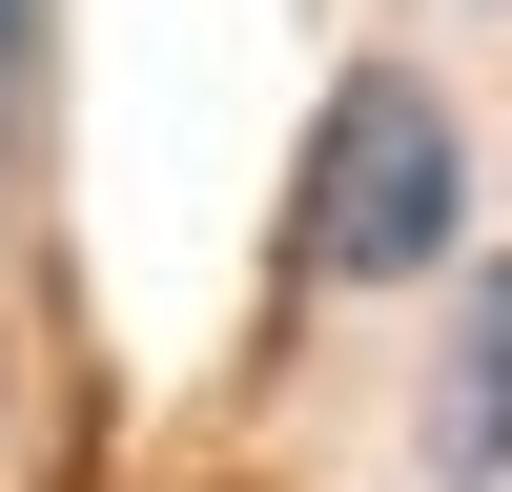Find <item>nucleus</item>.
Returning <instances> with one entry per match:
<instances>
[{
  "instance_id": "nucleus-1",
  "label": "nucleus",
  "mask_w": 512,
  "mask_h": 492,
  "mask_svg": "<svg viewBox=\"0 0 512 492\" xmlns=\"http://www.w3.org/2000/svg\"><path fill=\"white\" fill-rule=\"evenodd\" d=\"M287 246H308V287H431L451 246H472V144H451L431 82H328L308 123V185H287Z\"/></svg>"
},
{
  "instance_id": "nucleus-2",
  "label": "nucleus",
  "mask_w": 512,
  "mask_h": 492,
  "mask_svg": "<svg viewBox=\"0 0 512 492\" xmlns=\"http://www.w3.org/2000/svg\"><path fill=\"white\" fill-rule=\"evenodd\" d=\"M431 472L451 492L512 472V267H472V328H451V369H431Z\"/></svg>"
},
{
  "instance_id": "nucleus-3",
  "label": "nucleus",
  "mask_w": 512,
  "mask_h": 492,
  "mask_svg": "<svg viewBox=\"0 0 512 492\" xmlns=\"http://www.w3.org/2000/svg\"><path fill=\"white\" fill-rule=\"evenodd\" d=\"M0 62H21V0H0Z\"/></svg>"
}]
</instances>
